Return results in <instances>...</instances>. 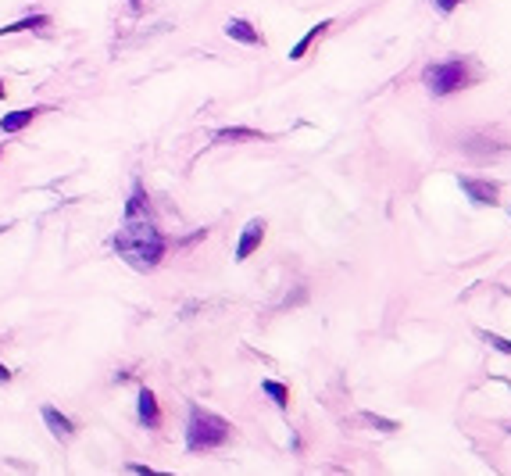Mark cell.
<instances>
[{
	"mask_svg": "<svg viewBox=\"0 0 511 476\" xmlns=\"http://www.w3.org/2000/svg\"><path fill=\"white\" fill-rule=\"evenodd\" d=\"M472 83V69L465 58H447V61H433L426 65L422 72V86L433 93V97H450V93H458Z\"/></svg>",
	"mask_w": 511,
	"mask_h": 476,
	"instance_id": "3",
	"label": "cell"
},
{
	"mask_svg": "<svg viewBox=\"0 0 511 476\" xmlns=\"http://www.w3.org/2000/svg\"><path fill=\"white\" fill-rule=\"evenodd\" d=\"M329 29H332V18H325V22L311 25V29H308V32H304V36L290 47V61H304V58H308V50H311V43H315L322 32H329Z\"/></svg>",
	"mask_w": 511,
	"mask_h": 476,
	"instance_id": "9",
	"label": "cell"
},
{
	"mask_svg": "<svg viewBox=\"0 0 511 476\" xmlns=\"http://www.w3.org/2000/svg\"><path fill=\"white\" fill-rule=\"evenodd\" d=\"M50 18L47 15H29L22 22H11V25H0V36H15V32H25V29H47Z\"/></svg>",
	"mask_w": 511,
	"mask_h": 476,
	"instance_id": "13",
	"label": "cell"
},
{
	"mask_svg": "<svg viewBox=\"0 0 511 476\" xmlns=\"http://www.w3.org/2000/svg\"><path fill=\"white\" fill-rule=\"evenodd\" d=\"M265 230H268V222H265V219H251V222L244 226L240 240H236L233 261H247V258H251V254L261 247V240H265Z\"/></svg>",
	"mask_w": 511,
	"mask_h": 476,
	"instance_id": "5",
	"label": "cell"
},
{
	"mask_svg": "<svg viewBox=\"0 0 511 476\" xmlns=\"http://www.w3.org/2000/svg\"><path fill=\"white\" fill-rule=\"evenodd\" d=\"M47 108H18V112H11V115H4V119H0V133H4V136H11V133H22L36 115H43Z\"/></svg>",
	"mask_w": 511,
	"mask_h": 476,
	"instance_id": "10",
	"label": "cell"
},
{
	"mask_svg": "<svg viewBox=\"0 0 511 476\" xmlns=\"http://www.w3.org/2000/svg\"><path fill=\"white\" fill-rule=\"evenodd\" d=\"M261 391H265V398H272L275 408H282V412L290 408V387H287V383H279V380H261Z\"/></svg>",
	"mask_w": 511,
	"mask_h": 476,
	"instance_id": "12",
	"label": "cell"
},
{
	"mask_svg": "<svg viewBox=\"0 0 511 476\" xmlns=\"http://www.w3.org/2000/svg\"><path fill=\"white\" fill-rule=\"evenodd\" d=\"M479 337H483V340H486L493 351H500V355H511V340H507V337H497V333H479Z\"/></svg>",
	"mask_w": 511,
	"mask_h": 476,
	"instance_id": "15",
	"label": "cell"
},
{
	"mask_svg": "<svg viewBox=\"0 0 511 476\" xmlns=\"http://www.w3.org/2000/svg\"><path fill=\"white\" fill-rule=\"evenodd\" d=\"M111 247H115V254L126 261V266H133L136 273L157 269V261L164 258L168 240L161 237V230L150 219V201H147L143 183H133V194L126 201V222L115 237H111Z\"/></svg>",
	"mask_w": 511,
	"mask_h": 476,
	"instance_id": "1",
	"label": "cell"
},
{
	"mask_svg": "<svg viewBox=\"0 0 511 476\" xmlns=\"http://www.w3.org/2000/svg\"><path fill=\"white\" fill-rule=\"evenodd\" d=\"M43 422H47V430L54 434V437H58V441H72V434H76V427H72V419L68 415H61L58 408H54V405H43Z\"/></svg>",
	"mask_w": 511,
	"mask_h": 476,
	"instance_id": "8",
	"label": "cell"
},
{
	"mask_svg": "<svg viewBox=\"0 0 511 476\" xmlns=\"http://www.w3.org/2000/svg\"><path fill=\"white\" fill-rule=\"evenodd\" d=\"M507 211H511V208H507Z\"/></svg>",
	"mask_w": 511,
	"mask_h": 476,
	"instance_id": "22",
	"label": "cell"
},
{
	"mask_svg": "<svg viewBox=\"0 0 511 476\" xmlns=\"http://www.w3.org/2000/svg\"><path fill=\"white\" fill-rule=\"evenodd\" d=\"M233 437V427L225 422L218 412H208L200 405H190V415H186V451H218L225 448Z\"/></svg>",
	"mask_w": 511,
	"mask_h": 476,
	"instance_id": "2",
	"label": "cell"
},
{
	"mask_svg": "<svg viewBox=\"0 0 511 476\" xmlns=\"http://www.w3.org/2000/svg\"><path fill=\"white\" fill-rule=\"evenodd\" d=\"M4 230H8V226H0V233H4Z\"/></svg>",
	"mask_w": 511,
	"mask_h": 476,
	"instance_id": "20",
	"label": "cell"
},
{
	"mask_svg": "<svg viewBox=\"0 0 511 476\" xmlns=\"http://www.w3.org/2000/svg\"><path fill=\"white\" fill-rule=\"evenodd\" d=\"M0 154H4V147H0Z\"/></svg>",
	"mask_w": 511,
	"mask_h": 476,
	"instance_id": "21",
	"label": "cell"
},
{
	"mask_svg": "<svg viewBox=\"0 0 511 476\" xmlns=\"http://www.w3.org/2000/svg\"><path fill=\"white\" fill-rule=\"evenodd\" d=\"M225 36L236 40V43H244V47H265V36H261L247 18H229V22H225Z\"/></svg>",
	"mask_w": 511,
	"mask_h": 476,
	"instance_id": "7",
	"label": "cell"
},
{
	"mask_svg": "<svg viewBox=\"0 0 511 476\" xmlns=\"http://www.w3.org/2000/svg\"><path fill=\"white\" fill-rule=\"evenodd\" d=\"M8 97V86H4V79H0V100H4Z\"/></svg>",
	"mask_w": 511,
	"mask_h": 476,
	"instance_id": "19",
	"label": "cell"
},
{
	"mask_svg": "<svg viewBox=\"0 0 511 476\" xmlns=\"http://www.w3.org/2000/svg\"><path fill=\"white\" fill-rule=\"evenodd\" d=\"M458 186H462V194L472 201V204H479V208H493L497 204V194H500V186L497 183H490V179H476V176H458Z\"/></svg>",
	"mask_w": 511,
	"mask_h": 476,
	"instance_id": "4",
	"label": "cell"
},
{
	"mask_svg": "<svg viewBox=\"0 0 511 476\" xmlns=\"http://www.w3.org/2000/svg\"><path fill=\"white\" fill-rule=\"evenodd\" d=\"M8 380H11V369H8L4 362H0V383H8Z\"/></svg>",
	"mask_w": 511,
	"mask_h": 476,
	"instance_id": "18",
	"label": "cell"
},
{
	"mask_svg": "<svg viewBox=\"0 0 511 476\" xmlns=\"http://www.w3.org/2000/svg\"><path fill=\"white\" fill-rule=\"evenodd\" d=\"M429 4H433L440 15H450L454 8H462V0H429Z\"/></svg>",
	"mask_w": 511,
	"mask_h": 476,
	"instance_id": "16",
	"label": "cell"
},
{
	"mask_svg": "<svg viewBox=\"0 0 511 476\" xmlns=\"http://www.w3.org/2000/svg\"><path fill=\"white\" fill-rule=\"evenodd\" d=\"M126 472H136V476H150L154 469H150V465H136V462H129V465H126Z\"/></svg>",
	"mask_w": 511,
	"mask_h": 476,
	"instance_id": "17",
	"label": "cell"
},
{
	"mask_svg": "<svg viewBox=\"0 0 511 476\" xmlns=\"http://www.w3.org/2000/svg\"><path fill=\"white\" fill-rule=\"evenodd\" d=\"M361 419L368 422L372 430H379V434H393V430H397L393 419H383V415H375V412H361Z\"/></svg>",
	"mask_w": 511,
	"mask_h": 476,
	"instance_id": "14",
	"label": "cell"
},
{
	"mask_svg": "<svg viewBox=\"0 0 511 476\" xmlns=\"http://www.w3.org/2000/svg\"><path fill=\"white\" fill-rule=\"evenodd\" d=\"M136 419H140V427H147V430H157V427H161L157 398H154V391H147V387H140V398H136Z\"/></svg>",
	"mask_w": 511,
	"mask_h": 476,
	"instance_id": "6",
	"label": "cell"
},
{
	"mask_svg": "<svg viewBox=\"0 0 511 476\" xmlns=\"http://www.w3.org/2000/svg\"><path fill=\"white\" fill-rule=\"evenodd\" d=\"M215 143H240V140H268V133L261 129H247V126H225L211 136Z\"/></svg>",
	"mask_w": 511,
	"mask_h": 476,
	"instance_id": "11",
	"label": "cell"
}]
</instances>
